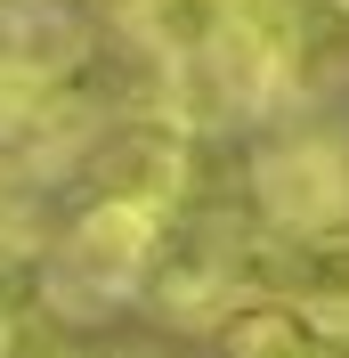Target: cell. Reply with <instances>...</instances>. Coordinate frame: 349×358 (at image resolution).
<instances>
[{
  "label": "cell",
  "mask_w": 349,
  "mask_h": 358,
  "mask_svg": "<svg viewBox=\"0 0 349 358\" xmlns=\"http://www.w3.org/2000/svg\"><path fill=\"white\" fill-rule=\"evenodd\" d=\"M154 310L179 317V326H228V317L260 293V220L252 212H179L171 245L147 277Z\"/></svg>",
  "instance_id": "obj_1"
},
{
  "label": "cell",
  "mask_w": 349,
  "mask_h": 358,
  "mask_svg": "<svg viewBox=\"0 0 349 358\" xmlns=\"http://www.w3.org/2000/svg\"><path fill=\"white\" fill-rule=\"evenodd\" d=\"M244 196H252V220L276 228V236L349 228V138H333V131L268 138L244 171Z\"/></svg>",
  "instance_id": "obj_2"
},
{
  "label": "cell",
  "mask_w": 349,
  "mask_h": 358,
  "mask_svg": "<svg viewBox=\"0 0 349 358\" xmlns=\"http://www.w3.org/2000/svg\"><path fill=\"white\" fill-rule=\"evenodd\" d=\"M171 228H179L171 203L98 187L66 228V277L89 293H138L154 277V261H163V245H171Z\"/></svg>",
  "instance_id": "obj_3"
},
{
  "label": "cell",
  "mask_w": 349,
  "mask_h": 358,
  "mask_svg": "<svg viewBox=\"0 0 349 358\" xmlns=\"http://www.w3.org/2000/svg\"><path fill=\"white\" fill-rule=\"evenodd\" d=\"M260 293L349 334V228H309V236L260 228Z\"/></svg>",
  "instance_id": "obj_4"
},
{
  "label": "cell",
  "mask_w": 349,
  "mask_h": 358,
  "mask_svg": "<svg viewBox=\"0 0 349 358\" xmlns=\"http://www.w3.org/2000/svg\"><path fill=\"white\" fill-rule=\"evenodd\" d=\"M244 0H122V24H131V41L147 49L163 73H187L203 66L228 33H236Z\"/></svg>",
  "instance_id": "obj_5"
},
{
  "label": "cell",
  "mask_w": 349,
  "mask_h": 358,
  "mask_svg": "<svg viewBox=\"0 0 349 358\" xmlns=\"http://www.w3.org/2000/svg\"><path fill=\"white\" fill-rule=\"evenodd\" d=\"M276 17L292 98H325L333 82H349V0H276Z\"/></svg>",
  "instance_id": "obj_6"
},
{
  "label": "cell",
  "mask_w": 349,
  "mask_h": 358,
  "mask_svg": "<svg viewBox=\"0 0 349 358\" xmlns=\"http://www.w3.org/2000/svg\"><path fill=\"white\" fill-rule=\"evenodd\" d=\"M219 350L228 358H341V334L317 326L309 310H292V301H276V293H252L219 326Z\"/></svg>",
  "instance_id": "obj_7"
},
{
  "label": "cell",
  "mask_w": 349,
  "mask_h": 358,
  "mask_svg": "<svg viewBox=\"0 0 349 358\" xmlns=\"http://www.w3.org/2000/svg\"><path fill=\"white\" fill-rule=\"evenodd\" d=\"M0 358H24V326L8 317V301H0Z\"/></svg>",
  "instance_id": "obj_8"
},
{
  "label": "cell",
  "mask_w": 349,
  "mask_h": 358,
  "mask_svg": "<svg viewBox=\"0 0 349 358\" xmlns=\"http://www.w3.org/2000/svg\"><path fill=\"white\" fill-rule=\"evenodd\" d=\"M114 358H154V350H114Z\"/></svg>",
  "instance_id": "obj_9"
},
{
  "label": "cell",
  "mask_w": 349,
  "mask_h": 358,
  "mask_svg": "<svg viewBox=\"0 0 349 358\" xmlns=\"http://www.w3.org/2000/svg\"><path fill=\"white\" fill-rule=\"evenodd\" d=\"M341 358H349V334H341Z\"/></svg>",
  "instance_id": "obj_10"
}]
</instances>
